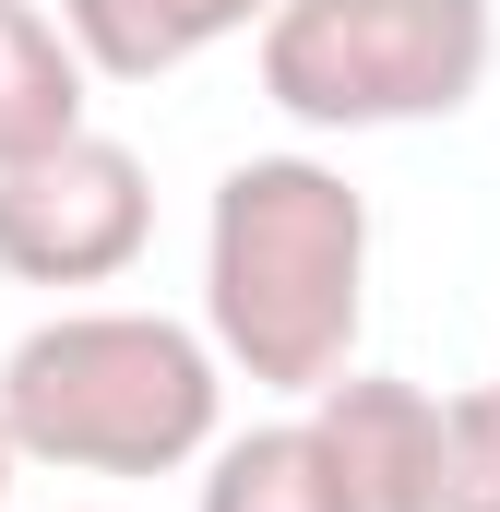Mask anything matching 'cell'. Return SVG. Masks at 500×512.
Returning <instances> with one entry per match:
<instances>
[{
	"mask_svg": "<svg viewBox=\"0 0 500 512\" xmlns=\"http://www.w3.org/2000/svg\"><path fill=\"white\" fill-rule=\"evenodd\" d=\"M96 512H120V501H96Z\"/></svg>",
	"mask_w": 500,
	"mask_h": 512,
	"instance_id": "11",
	"label": "cell"
},
{
	"mask_svg": "<svg viewBox=\"0 0 500 512\" xmlns=\"http://www.w3.org/2000/svg\"><path fill=\"white\" fill-rule=\"evenodd\" d=\"M250 60L298 131L465 120L500 60V0H274Z\"/></svg>",
	"mask_w": 500,
	"mask_h": 512,
	"instance_id": "3",
	"label": "cell"
},
{
	"mask_svg": "<svg viewBox=\"0 0 500 512\" xmlns=\"http://www.w3.org/2000/svg\"><path fill=\"white\" fill-rule=\"evenodd\" d=\"M191 512H358V489H346V465L310 417H274V429H239V441L203 453Z\"/></svg>",
	"mask_w": 500,
	"mask_h": 512,
	"instance_id": "8",
	"label": "cell"
},
{
	"mask_svg": "<svg viewBox=\"0 0 500 512\" xmlns=\"http://www.w3.org/2000/svg\"><path fill=\"white\" fill-rule=\"evenodd\" d=\"M12 477H24V441H12V417H0V512H12Z\"/></svg>",
	"mask_w": 500,
	"mask_h": 512,
	"instance_id": "10",
	"label": "cell"
},
{
	"mask_svg": "<svg viewBox=\"0 0 500 512\" xmlns=\"http://www.w3.org/2000/svg\"><path fill=\"white\" fill-rule=\"evenodd\" d=\"M0 417L24 465L60 477H179L215 453L227 358L167 310H60L0 358Z\"/></svg>",
	"mask_w": 500,
	"mask_h": 512,
	"instance_id": "2",
	"label": "cell"
},
{
	"mask_svg": "<svg viewBox=\"0 0 500 512\" xmlns=\"http://www.w3.org/2000/svg\"><path fill=\"white\" fill-rule=\"evenodd\" d=\"M60 24H72V48L96 60V84H167V72H191L203 48L262 36L274 0H60Z\"/></svg>",
	"mask_w": 500,
	"mask_h": 512,
	"instance_id": "6",
	"label": "cell"
},
{
	"mask_svg": "<svg viewBox=\"0 0 500 512\" xmlns=\"http://www.w3.org/2000/svg\"><path fill=\"white\" fill-rule=\"evenodd\" d=\"M84 96H96V60L72 48V24L36 12V0H0V167H24V155L96 131Z\"/></svg>",
	"mask_w": 500,
	"mask_h": 512,
	"instance_id": "7",
	"label": "cell"
},
{
	"mask_svg": "<svg viewBox=\"0 0 500 512\" xmlns=\"http://www.w3.org/2000/svg\"><path fill=\"white\" fill-rule=\"evenodd\" d=\"M310 429L334 441L358 512H441V393L393 382V370H346L310 393Z\"/></svg>",
	"mask_w": 500,
	"mask_h": 512,
	"instance_id": "5",
	"label": "cell"
},
{
	"mask_svg": "<svg viewBox=\"0 0 500 512\" xmlns=\"http://www.w3.org/2000/svg\"><path fill=\"white\" fill-rule=\"evenodd\" d=\"M203 334L262 393H322L370 334V191L322 155H239L203 203Z\"/></svg>",
	"mask_w": 500,
	"mask_h": 512,
	"instance_id": "1",
	"label": "cell"
},
{
	"mask_svg": "<svg viewBox=\"0 0 500 512\" xmlns=\"http://www.w3.org/2000/svg\"><path fill=\"white\" fill-rule=\"evenodd\" d=\"M441 512H500V370L441 393Z\"/></svg>",
	"mask_w": 500,
	"mask_h": 512,
	"instance_id": "9",
	"label": "cell"
},
{
	"mask_svg": "<svg viewBox=\"0 0 500 512\" xmlns=\"http://www.w3.org/2000/svg\"><path fill=\"white\" fill-rule=\"evenodd\" d=\"M155 239V167L120 131H72L0 167V274L12 286H120Z\"/></svg>",
	"mask_w": 500,
	"mask_h": 512,
	"instance_id": "4",
	"label": "cell"
}]
</instances>
